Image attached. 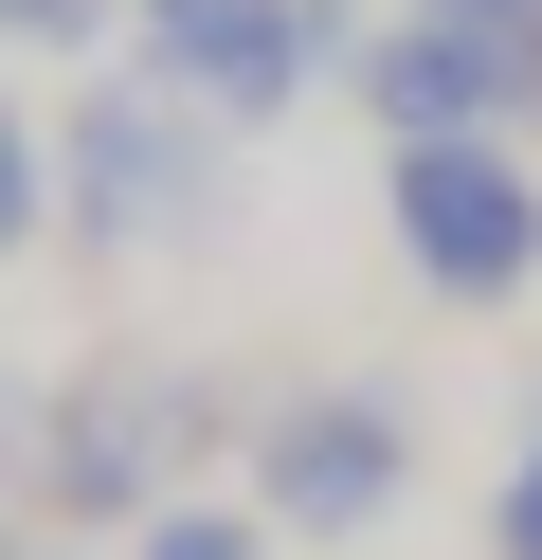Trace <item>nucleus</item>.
Returning a JSON list of instances; mask_svg holds the SVG:
<instances>
[{
  "label": "nucleus",
  "mask_w": 542,
  "mask_h": 560,
  "mask_svg": "<svg viewBox=\"0 0 542 560\" xmlns=\"http://www.w3.org/2000/svg\"><path fill=\"white\" fill-rule=\"evenodd\" d=\"M397 271L434 307H524L542 290V163L524 127H470V145H397Z\"/></svg>",
  "instance_id": "nucleus-1"
},
{
  "label": "nucleus",
  "mask_w": 542,
  "mask_h": 560,
  "mask_svg": "<svg viewBox=\"0 0 542 560\" xmlns=\"http://www.w3.org/2000/svg\"><path fill=\"white\" fill-rule=\"evenodd\" d=\"M397 488H416V416H397L380 380H325V398H289L272 434H253V506H272L289 542H361Z\"/></svg>",
  "instance_id": "nucleus-2"
},
{
  "label": "nucleus",
  "mask_w": 542,
  "mask_h": 560,
  "mask_svg": "<svg viewBox=\"0 0 542 560\" xmlns=\"http://www.w3.org/2000/svg\"><path fill=\"white\" fill-rule=\"evenodd\" d=\"M199 199H217V109H181L163 73H145V91H91V109H72V218H91L108 254L181 235Z\"/></svg>",
  "instance_id": "nucleus-3"
},
{
  "label": "nucleus",
  "mask_w": 542,
  "mask_h": 560,
  "mask_svg": "<svg viewBox=\"0 0 542 560\" xmlns=\"http://www.w3.org/2000/svg\"><path fill=\"white\" fill-rule=\"evenodd\" d=\"M127 37H145V73H163L181 109L272 127L289 91L325 73V0H127Z\"/></svg>",
  "instance_id": "nucleus-4"
},
{
  "label": "nucleus",
  "mask_w": 542,
  "mask_h": 560,
  "mask_svg": "<svg viewBox=\"0 0 542 560\" xmlns=\"http://www.w3.org/2000/svg\"><path fill=\"white\" fill-rule=\"evenodd\" d=\"M36 470H55V506H163V488L199 470V380L91 362L55 416H36Z\"/></svg>",
  "instance_id": "nucleus-5"
},
{
  "label": "nucleus",
  "mask_w": 542,
  "mask_h": 560,
  "mask_svg": "<svg viewBox=\"0 0 542 560\" xmlns=\"http://www.w3.org/2000/svg\"><path fill=\"white\" fill-rule=\"evenodd\" d=\"M361 109L397 127V145H470V127H524L542 91H524V55L488 37V19H452V0H416L380 55H361Z\"/></svg>",
  "instance_id": "nucleus-6"
},
{
  "label": "nucleus",
  "mask_w": 542,
  "mask_h": 560,
  "mask_svg": "<svg viewBox=\"0 0 542 560\" xmlns=\"http://www.w3.org/2000/svg\"><path fill=\"white\" fill-rule=\"evenodd\" d=\"M145 560H272V506H163Z\"/></svg>",
  "instance_id": "nucleus-7"
},
{
  "label": "nucleus",
  "mask_w": 542,
  "mask_h": 560,
  "mask_svg": "<svg viewBox=\"0 0 542 560\" xmlns=\"http://www.w3.org/2000/svg\"><path fill=\"white\" fill-rule=\"evenodd\" d=\"M55 218V163H36V127H19V91H0V254Z\"/></svg>",
  "instance_id": "nucleus-8"
},
{
  "label": "nucleus",
  "mask_w": 542,
  "mask_h": 560,
  "mask_svg": "<svg viewBox=\"0 0 542 560\" xmlns=\"http://www.w3.org/2000/svg\"><path fill=\"white\" fill-rule=\"evenodd\" d=\"M108 19H127V0H0V37H19V55H91Z\"/></svg>",
  "instance_id": "nucleus-9"
},
{
  "label": "nucleus",
  "mask_w": 542,
  "mask_h": 560,
  "mask_svg": "<svg viewBox=\"0 0 542 560\" xmlns=\"http://www.w3.org/2000/svg\"><path fill=\"white\" fill-rule=\"evenodd\" d=\"M488 560H542V434H524V470H506V506H488Z\"/></svg>",
  "instance_id": "nucleus-10"
}]
</instances>
